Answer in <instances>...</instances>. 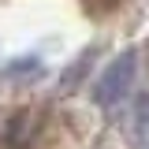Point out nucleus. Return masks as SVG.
<instances>
[{
    "mask_svg": "<svg viewBox=\"0 0 149 149\" xmlns=\"http://www.w3.org/2000/svg\"><path fill=\"white\" fill-rule=\"evenodd\" d=\"M134 67H138V52H119L116 60H112L108 67H104V74L97 78V90H93V97H97V104H119L123 97H127V90L134 86Z\"/></svg>",
    "mask_w": 149,
    "mask_h": 149,
    "instance_id": "obj_1",
    "label": "nucleus"
},
{
    "mask_svg": "<svg viewBox=\"0 0 149 149\" xmlns=\"http://www.w3.org/2000/svg\"><path fill=\"white\" fill-rule=\"evenodd\" d=\"M86 4H90L93 11H104V8H112V4H116V0H86Z\"/></svg>",
    "mask_w": 149,
    "mask_h": 149,
    "instance_id": "obj_2",
    "label": "nucleus"
}]
</instances>
